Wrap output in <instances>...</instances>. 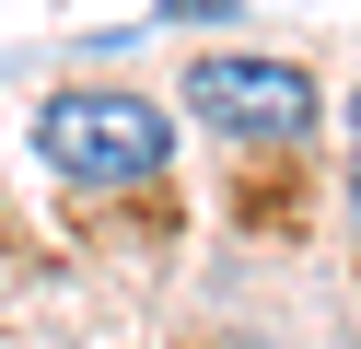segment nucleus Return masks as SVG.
Instances as JSON below:
<instances>
[{
  "instance_id": "obj_1",
  "label": "nucleus",
  "mask_w": 361,
  "mask_h": 349,
  "mask_svg": "<svg viewBox=\"0 0 361 349\" xmlns=\"http://www.w3.org/2000/svg\"><path fill=\"white\" fill-rule=\"evenodd\" d=\"M35 152L71 186H152L175 163V116L152 105V93L82 82V93H47V105H35Z\"/></svg>"
},
{
  "instance_id": "obj_2",
  "label": "nucleus",
  "mask_w": 361,
  "mask_h": 349,
  "mask_svg": "<svg viewBox=\"0 0 361 349\" xmlns=\"http://www.w3.org/2000/svg\"><path fill=\"white\" fill-rule=\"evenodd\" d=\"M187 105H198V128L245 140V152H291V140L326 116V93H314L303 59H198L187 70Z\"/></svg>"
},
{
  "instance_id": "obj_3",
  "label": "nucleus",
  "mask_w": 361,
  "mask_h": 349,
  "mask_svg": "<svg viewBox=\"0 0 361 349\" xmlns=\"http://www.w3.org/2000/svg\"><path fill=\"white\" fill-rule=\"evenodd\" d=\"M350 221H361V93H350Z\"/></svg>"
},
{
  "instance_id": "obj_4",
  "label": "nucleus",
  "mask_w": 361,
  "mask_h": 349,
  "mask_svg": "<svg viewBox=\"0 0 361 349\" xmlns=\"http://www.w3.org/2000/svg\"><path fill=\"white\" fill-rule=\"evenodd\" d=\"M164 12H187V23H198V12H233V0H164Z\"/></svg>"
}]
</instances>
